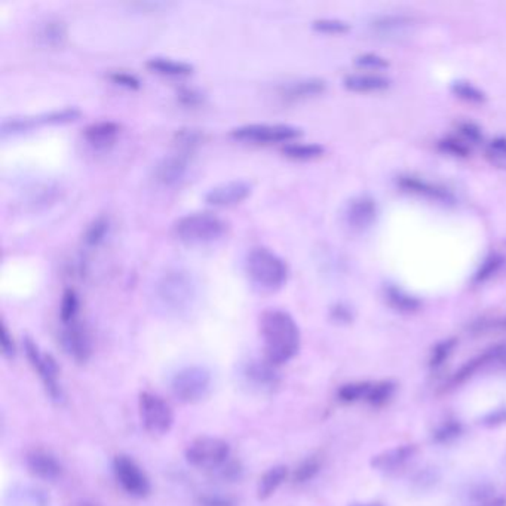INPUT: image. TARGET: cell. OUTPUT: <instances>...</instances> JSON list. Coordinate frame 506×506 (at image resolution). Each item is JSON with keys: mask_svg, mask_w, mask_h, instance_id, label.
I'll return each mask as SVG.
<instances>
[{"mask_svg": "<svg viewBox=\"0 0 506 506\" xmlns=\"http://www.w3.org/2000/svg\"><path fill=\"white\" fill-rule=\"evenodd\" d=\"M263 360L273 367L291 361L300 349V330L286 310L269 309L260 317Z\"/></svg>", "mask_w": 506, "mask_h": 506, "instance_id": "obj_1", "label": "cell"}, {"mask_svg": "<svg viewBox=\"0 0 506 506\" xmlns=\"http://www.w3.org/2000/svg\"><path fill=\"white\" fill-rule=\"evenodd\" d=\"M198 299V286L193 275L184 269H172L156 286V300L168 314L183 315Z\"/></svg>", "mask_w": 506, "mask_h": 506, "instance_id": "obj_2", "label": "cell"}, {"mask_svg": "<svg viewBox=\"0 0 506 506\" xmlns=\"http://www.w3.org/2000/svg\"><path fill=\"white\" fill-rule=\"evenodd\" d=\"M229 225L214 213H192L178 218L174 225V236L184 245H210L225 237Z\"/></svg>", "mask_w": 506, "mask_h": 506, "instance_id": "obj_3", "label": "cell"}, {"mask_svg": "<svg viewBox=\"0 0 506 506\" xmlns=\"http://www.w3.org/2000/svg\"><path fill=\"white\" fill-rule=\"evenodd\" d=\"M245 269L252 286L261 291H276L287 282L288 267L273 251L264 247L252 248L245 260Z\"/></svg>", "mask_w": 506, "mask_h": 506, "instance_id": "obj_4", "label": "cell"}, {"mask_svg": "<svg viewBox=\"0 0 506 506\" xmlns=\"http://www.w3.org/2000/svg\"><path fill=\"white\" fill-rule=\"evenodd\" d=\"M213 389L211 371L202 365H190L178 370L171 380L172 395L184 404H198Z\"/></svg>", "mask_w": 506, "mask_h": 506, "instance_id": "obj_5", "label": "cell"}, {"mask_svg": "<svg viewBox=\"0 0 506 506\" xmlns=\"http://www.w3.org/2000/svg\"><path fill=\"white\" fill-rule=\"evenodd\" d=\"M230 445L221 438L199 437L186 449V460L193 468L214 472L223 471L229 464Z\"/></svg>", "mask_w": 506, "mask_h": 506, "instance_id": "obj_6", "label": "cell"}, {"mask_svg": "<svg viewBox=\"0 0 506 506\" xmlns=\"http://www.w3.org/2000/svg\"><path fill=\"white\" fill-rule=\"evenodd\" d=\"M141 425L153 437L168 434L174 423V413L165 399L152 392H141L139 396Z\"/></svg>", "mask_w": 506, "mask_h": 506, "instance_id": "obj_7", "label": "cell"}, {"mask_svg": "<svg viewBox=\"0 0 506 506\" xmlns=\"http://www.w3.org/2000/svg\"><path fill=\"white\" fill-rule=\"evenodd\" d=\"M113 472L117 484L121 486L129 496L146 498L152 490L151 480L146 472L128 456L119 454L113 460Z\"/></svg>", "mask_w": 506, "mask_h": 506, "instance_id": "obj_8", "label": "cell"}, {"mask_svg": "<svg viewBox=\"0 0 506 506\" xmlns=\"http://www.w3.org/2000/svg\"><path fill=\"white\" fill-rule=\"evenodd\" d=\"M302 131L291 125H245L232 131V137L241 141H249L257 144L271 143H287L300 137Z\"/></svg>", "mask_w": 506, "mask_h": 506, "instance_id": "obj_9", "label": "cell"}, {"mask_svg": "<svg viewBox=\"0 0 506 506\" xmlns=\"http://www.w3.org/2000/svg\"><path fill=\"white\" fill-rule=\"evenodd\" d=\"M24 349L30 364H32L33 370L40 377L42 383L45 384V389H47L49 396L54 401L61 399L63 392H61V386L58 384V367L55 360L51 355L43 353L35 341L30 339H25Z\"/></svg>", "mask_w": 506, "mask_h": 506, "instance_id": "obj_10", "label": "cell"}, {"mask_svg": "<svg viewBox=\"0 0 506 506\" xmlns=\"http://www.w3.org/2000/svg\"><path fill=\"white\" fill-rule=\"evenodd\" d=\"M396 184L401 190L406 193H410V195L419 196V198L433 201L437 204L453 205L456 202L454 195L447 187H444L438 183L425 180V178H422V177L401 175V177H398Z\"/></svg>", "mask_w": 506, "mask_h": 506, "instance_id": "obj_11", "label": "cell"}, {"mask_svg": "<svg viewBox=\"0 0 506 506\" xmlns=\"http://www.w3.org/2000/svg\"><path fill=\"white\" fill-rule=\"evenodd\" d=\"M506 368V345H496L466 361L453 376V384H462L486 368Z\"/></svg>", "mask_w": 506, "mask_h": 506, "instance_id": "obj_12", "label": "cell"}, {"mask_svg": "<svg viewBox=\"0 0 506 506\" xmlns=\"http://www.w3.org/2000/svg\"><path fill=\"white\" fill-rule=\"evenodd\" d=\"M190 155L192 153L189 152L177 151L175 153L162 158L153 170V177L156 183L165 187L180 184L187 174Z\"/></svg>", "mask_w": 506, "mask_h": 506, "instance_id": "obj_13", "label": "cell"}, {"mask_svg": "<svg viewBox=\"0 0 506 506\" xmlns=\"http://www.w3.org/2000/svg\"><path fill=\"white\" fill-rule=\"evenodd\" d=\"M377 218V204L376 201L368 196L361 195L356 196L345 208L343 220L345 225L352 232H364L373 226V223Z\"/></svg>", "mask_w": 506, "mask_h": 506, "instance_id": "obj_14", "label": "cell"}, {"mask_svg": "<svg viewBox=\"0 0 506 506\" xmlns=\"http://www.w3.org/2000/svg\"><path fill=\"white\" fill-rule=\"evenodd\" d=\"M61 343L64 351L71 356L74 361L85 363L88 361L93 352L91 337H89L85 326L76 319L70 324H63Z\"/></svg>", "mask_w": 506, "mask_h": 506, "instance_id": "obj_15", "label": "cell"}, {"mask_svg": "<svg viewBox=\"0 0 506 506\" xmlns=\"http://www.w3.org/2000/svg\"><path fill=\"white\" fill-rule=\"evenodd\" d=\"M252 186L245 180H230L208 190L205 201L214 206H233L251 195Z\"/></svg>", "mask_w": 506, "mask_h": 506, "instance_id": "obj_16", "label": "cell"}, {"mask_svg": "<svg viewBox=\"0 0 506 506\" xmlns=\"http://www.w3.org/2000/svg\"><path fill=\"white\" fill-rule=\"evenodd\" d=\"M371 32L383 40H399L407 37L414 27V20L406 15H382L370 24Z\"/></svg>", "mask_w": 506, "mask_h": 506, "instance_id": "obj_17", "label": "cell"}, {"mask_svg": "<svg viewBox=\"0 0 506 506\" xmlns=\"http://www.w3.org/2000/svg\"><path fill=\"white\" fill-rule=\"evenodd\" d=\"M27 466L36 478L43 481H55L61 477L63 468L58 460L45 450H33L27 454Z\"/></svg>", "mask_w": 506, "mask_h": 506, "instance_id": "obj_18", "label": "cell"}, {"mask_svg": "<svg viewBox=\"0 0 506 506\" xmlns=\"http://www.w3.org/2000/svg\"><path fill=\"white\" fill-rule=\"evenodd\" d=\"M79 116V110L76 109H63L59 112H51L45 116H39L35 119H11V121H5L2 125L4 134L6 132H17V131H25L28 128H33L37 124H59V122H69L73 121L74 117Z\"/></svg>", "mask_w": 506, "mask_h": 506, "instance_id": "obj_19", "label": "cell"}, {"mask_svg": "<svg viewBox=\"0 0 506 506\" xmlns=\"http://www.w3.org/2000/svg\"><path fill=\"white\" fill-rule=\"evenodd\" d=\"M121 132V126L112 121H101L91 124L85 128L83 137L89 146H93L97 151H106L112 147Z\"/></svg>", "mask_w": 506, "mask_h": 506, "instance_id": "obj_20", "label": "cell"}, {"mask_svg": "<svg viewBox=\"0 0 506 506\" xmlns=\"http://www.w3.org/2000/svg\"><path fill=\"white\" fill-rule=\"evenodd\" d=\"M416 453H418V447H416V445H413V444L401 445V447H395V449L386 450V452L377 454L373 459L371 465H373V468H376L379 471L392 472V471L403 468L407 462H410Z\"/></svg>", "mask_w": 506, "mask_h": 506, "instance_id": "obj_21", "label": "cell"}, {"mask_svg": "<svg viewBox=\"0 0 506 506\" xmlns=\"http://www.w3.org/2000/svg\"><path fill=\"white\" fill-rule=\"evenodd\" d=\"M275 370L276 367L266 363L264 360L252 361L244 370V377L251 386H254V388L271 391L278 384V375Z\"/></svg>", "mask_w": 506, "mask_h": 506, "instance_id": "obj_22", "label": "cell"}, {"mask_svg": "<svg viewBox=\"0 0 506 506\" xmlns=\"http://www.w3.org/2000/svg\"><path fill=\"white\" fill-rule=\"evenodd\" d=\"M345 86L352 93H380L391 86V81L377 73L349 74L343 81Z\"/></svg>", "mask_w": 506, "mask_h": 506, "instance_id": "obj_23", "label": "cell"}, {"mask_svg": "<svg viewBox=\"0 0 506 506\" xmlns=\"http://www.w3.org/2000/svg\"><path fill=\"white\" fill-rule=\"evenodd\" d=\"M326 83L322 79L318 78H310V79H302L290 82L281 88V95L288 101L295 100H303L309 97L319 95L325 91Z\"/></svg>", "mask_w": 506, "mask_h": 506, "instance_id": "obj_24", "label": "cell"}, {"mask_svg": "<svg viewBox=\"0 0 506 506\" xmlns=\"http://www.w3.org/2000/svg\"><path fill=\"white\" fill-rule=\"evenodd\" d=\"M37 40L45 48H59L63 47L67 39V30L63 21L48 20L37 30Z\"/></svg>", "mask_w": 506, "mask_h": 506, "instance_id": "obj_25", "label": "cell"}, {"mask_svg": "<svg viewBox=\"0 0 506 506\" xmlns=\"http://www.w3.org/2000/svg\"><path fill=\"white\" fill-rule=\"evenodd\" d=\"M384 299L392 309L401 312V314H413V312L419 310L422 305L418 297H414L403 288L395 286L384 288Z\"/></svg>", "mask_w": 506, "mask_h": 506, "instance_id": "obj_26", "label": "cell"}, {"mask_svg": "<svg viewBox=\"0 0 506 506\" xmlns=\"http://www.w3.org/2000/svg\"><path fill=\"white\" fill-rule=\"evenodd\" d=\"M287 473L288 472L286 466H273L271 469H267L259 481V487H257L259 499L261 500L269 499L279 488V486L286 481Z\"/></svg>", "mask_w": 506, "mask_h": 506, "instance_id": "obj_27", "label": "cell"}, {"mask_svg": "<svg viewBox=\"0 0 506 506\" xmlns=\"http://www.w3.org/2000/svg\"><path fill=\"white\" fill-rule=\"evenodd\" d=\"M146 66L156 73L165 74V76H187V74L193 71V67L190 64L165 57L151 58Z\"/></svg>", "mask_w": 506, "mask_h": 506, "instance_id": "obj_28", "label": "cell"}, {"mask_svg": "<svg viewBox=\"0 0 506 506\" xmlns=\"http://www.w3.org/2000/svg\"><path fill=\"white\" fill-rule=\"evenodd\" d=\"M282 153L295 160H310L324 155V147L317 143H288L282 147Z\"/></svg>", "mask_w": 506, "mask_h": 506, "instance_id": "obj_29", "label": "cell"}, {"mask_svg": "<svg viewBox=\"0 0 506 506\" xmlns=\"http://www.w3.org/2000/svg\"><path fill=\"white\" fill-rule=\"evenodd\" d=\"M505 263V259L500 254H490L483 260L477 272L473 273L472 282L473 284H484L488 279H492L500 269Z\"/></svg>", "mask_w": 506, "mask_h": 506, "instance_id": "obj_30", "label": "cell"}, {"mask_svg": "<svg viewBox=\"0 0 506 506\" xmlns=\"http://www.w3.org/2000/svg\"><path fill=\"white\" fill-rule=\"evenodd\" d=\"M394 394H395V384L392 382H388V380L376 382L371 384V389H370V394L367 396L365 403H368L373 407H382V406L389 403Z\"/></svg>", "mask_w": 506, "mask_h": 506, "instance_id": "obj_31", "label": "cell"}, {"mask_svg": "<svg viewBox=\"0 0 506 506\" xmlns=\"http://www.w3.org/2000/svg\"><path fill=\"white\" fill-rule=\"evenodd\" d=\"M452 93L466 102L472 104H483L487 100V95L480 88L472 85L471 82L465 81H456L452 83Z\"/></svg>", "mask_w": 506, "mask_h": 506, "instance_id": "obj_32", "label": "cell"}, {"mask_svg": "<svg viewBox=\"0 0 506 506\" xmlns=\"http://www.w3.org/2000/svg\"><path fill=\"white\" fill-rule=\"evenodd\" d=\"M371 382H356L343 384L339 389V399L343 403H356V401H367L371 389Z\"/></svg>", "mask_w": 506, "mask_h": 506, "instance_id": "obj_33", "label": "cell"}, {"mask_svg": "<svg viewBox=\"0 0 506 506\" xmlns=\"http://www.w3.org/2000/svg\"><path fill=\"white\" fill-rule=\"evenodd\" d=\"M107 232H109V220L104 217L95 218L85 230V235H83L85 245L91 247V248L100 245L104 241V237H106Z\"/></svg>", "mask_w": 506, "mask_h": 506, "instance_id": "obj_34", "label": "cell"}, {"mask_svg": "<svg viewBox=\"0 0 506 506\" xmlns=\"http://www.w3.org/2000/svg\"><path fill=\"white\" fill-rule=\"evenodd\" d=\"M486 158L492 165L506 170V137H496L487 143Z\"/></svg>", "mask_w": 506, "mask_h": 506, "instance_id": "obj_35", "label": "cell"}, {"mask_svg": "<svg viewBox=\"0 0 506 506\" xmlns=\"http://www.w3.org/2000/svg\"><path fill=\"white\" fill-rule=\"evenodd\" d=\"M79 314V297L73 290H67L63 295L61 307H59V318L63 324H70L78 319Z\"/></svg>", "mask_w": 506, "mask_h": 506, "instance_id": "obj_36", "label": "cell"}, {"mask_svg": "<svg viewBox=\"0 0 506 506\" xmlns=\"http://www.w3.org/2000/svg\"><path fill=\"white\" fill-rule=\"evenodd\" d=\"M438 148L442 153H447L454 158H468L472 147L460 137H447L438 143Z\"/></svg>", "mask_w": 506, "mask_h": 506, "instance_id": "obj_37", "label": "cell"}, {"mask_svg": "<svg viewBox=\"0 0 506 506\" xmlns=\"http://www.w3.org/2000/svg\"><path fill=\"white\" fill-rule=\"evenodd\" d=\"M456 343L457 341L454 339H447V340L440 341V343L433 349V353H430V358H429L430 368H438L445 361H447L453 349L456 348Z\"/></svg>", "mask_w": 506, "mask_h": 506, "instance_id": "obj_38", "label": "cell"}, {"mask_svg": "<svg viewBox=\"0 0 506 506\" xmlns=\"http://www.w3.org/2000/svg\"><path fill=\"white\" fill-rule=\"evenodd\" d=\"M355 66L360 67L363 70H371V71H379V70H384L389 67L388 59L377 55V54H363L360 57L355 58Z\"/></svg>", "mask_w": 506, "mask_h": 506, "instance_id": "obj_39", "label": "cell"}, {"mask_svg": "<svg viewBox=\"0 0 506 506\" xmlns=\"http://www.w3.org/2000/svg\"><path fill=\"white\" fill-rule=\"evenodd\" d=\"M314 28L326 35H343L351 27L346 21L336 20V18H322L314 23Z\"/></svg>", "mask_w": 506, "mask_h": 506, "instance_id": "obj_40", "label": "cell"}, {"mask_svg": "<svg viewBox=\"0 0 506 506\" xmlns=\"http://www.w3.org/2000/svg\"><path fill=\"white\" fill-rule=\"evenodd\" d=\"M457 134H459V137L462 140H465L471 147L477 146V144H480L483 141L481 128L477 124H473V122L459 124Z\"/></svg>", "mask_w": 506, "mask_h": 506, "instance_id": "obj_41", "label": "cell"}, {"mask_svg": "<svg viewBox=\"0 0 506 506\" xmlns=\"http://www.w3.org/2000/svg\"><path fill=\"white\" fill-rule=\"evenodd\" d=\"M460 434H462V425H460L457 420H449L447 423H444L435 430L434 440L437 442L444 444L456 440L457 437H460Z\"/></svg>", "mask_w": 506, "mask_h": 506, "instance_id": "obj_42", "label": "cell"}, {"mask_svg": "<svg viewBox=\"0 0 506 506\" xmlns=\"http://www.w3.org/2000/svg\"><path fill=\"white\" fill-rule=\"evenodd\" d=\"M319 468H321V464L317 457L306 459L305 462L295 469L294 480L297 483H306L315 477V475L319 472Z\"/></svg>", "mask_w": 506, "mask_h": 506, "instance_id": "obj_43", "label": "cell"}, {"mask_svg": "<svg viewBox=\"0 0 506 506\" xmlns=\"http://www.w3.org/2000/svg\"><path fill=\"white\" fill-rule=\"evenodd\" d=\"M112 79L114 83L126 86L129 89H137L140 88V81L134 76V74L125 73V71H116L112 74Z\"/></svg>", "mask_w": 506, "mask_h": 506, "instance_id": "obj_44", "label": "cell"}, {"mask_svg": "<svg viewBox=\"0 0 506 506\" xmlns=\"http://www.w3.org/2000/svg\"><path fill=\"white\" fill-rule=\"evenodd\" d=\"M202 94L198 93L196 89H189V88H184L180 91V94H178V98H180V101L183 104H186V106H196V104H199L202 101Z\"/></svg>", "mask_w": 506, "mask_h": 506, "instance_id": "obj_45", "label": "cell"}, {"mask_svg": "<svg viewBox=\"0 0 506 506\" xmlns=\"http://www.w3.org/2000/svg\"><path fill=\"white\" fill-rule=\"evenodd\" d=\"M2 353L5 358H13V355H15L13 341H12V337L9 336V331H8L5 324H2Z\"/></svg>", "mask_w": 506, "mask_h": 506, "instance_id": "obj_46", "label": "cell"}, {"mask_svg": "<svg viewBox=\"0 0 506 506\" xmlns=\"http://www.w3.org/2000/svg\"><path fill=\"white\" fill-rule=\"evenodd\" d=\"M199 506H233V503L221 496H202L199 499Z\"/></svg>", "mask_w": 506, "mask_h": 506, "instance_id": "obj_47", "label": "cell"}, {"mask_svg": "<svg viewBox=\"0 0 506 506\" xmlns=\"http://www.w3.org/2000/svg\"><path fill=\"white\" fill-rule=\"evenodd\" d=\"M486 425H500V423H506V410H498L492 414H488L486 418Z\"/></svg>", "mask_w": 506, "mask_h": 506, "instance_id": "obj_48", "label": "cell"}, {"mask_svg": "<svg viewBox=\"0 0 506 506\" xmlns=\"http://www.w3.org/2000/svg\"><path fill=\"white\" fill-rule=\"evenodd\" d=\"M333 315L336 319L339 321H349L351 319V312L343 307V306H337L334 310H333Z\"/></svg>", "mask_w": 506, "mask_h": 506, "instance_id": "obj_49", "label": "cell"}, {"mask_svg": "<svg viewBox=\"0 0 506 506\" xmlns=\"http://www.w3.org/2000/svg\"><path fill=\"white\" fill-rule=\"evenodd\" d=\"M480 506H506V500L505 499H490V500H484Z\"/></svg>", "mask_w": 506, "mask_h": 506, "instance_id": "obj_50", "label": "cell"}, {"mask_svg": "<svg viewBox=\"0 0 506 506\" xmlns=\"http://www.w3.org/2000/svg\"><path fill=\"white\" fill-rule=\"evenodd\" d=\"M496 325L499 326V329H503V330H506V318H503V319L498 321V322H496Z\"/></svg>", "mask_w": 506, "mask_h": 506, "instance_id": "obj_51", "label": "cell"}, {"mask_svg": "<svg viewBox=\"0 0 506 506\" xmlns=\"http://www.w3.org/2000/svg\"><path fill=\"white\" fill-rule=\"evenodd\" d=\"M352 506H382V505L380 503H356Z\"/></svg>", "mask_w": 506, "mask_h": 506, "instance_id": "obj_52", "label": "cell"}]
</instances>
